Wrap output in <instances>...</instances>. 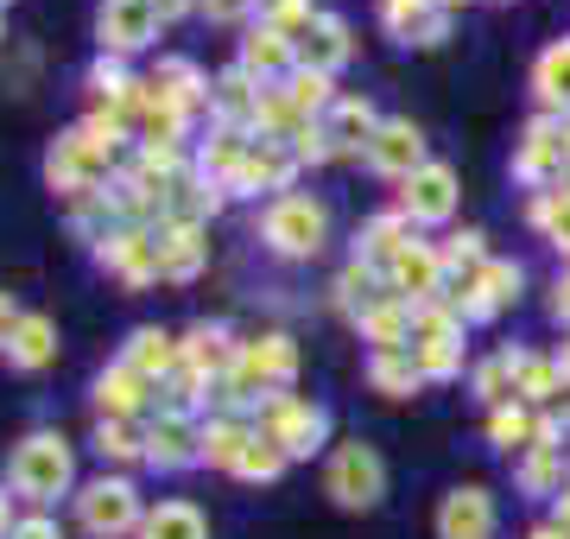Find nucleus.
<instances>
[{
    "label": "nucleus",
    "mask_w": 570,
    "mask_h": 539,
    "mask_svg": "<svg viewBox=\"0 0 570 539\" xmlns=\"http://www.w3.org/2000/svg\"><path fill=\"white\" fill-rule=\"evenodd\" d=\"M261 235L279 261H311V254H324V242H330V209L317 204V197H305V190H285V197H273V209L261 216Z\"/></svg>",
    "instance_id": "nucleus-1"
},
{
    "label": "nucleus",
    "mask_w": 570,
    "mask_h": 539,
    "mask_svg": "<svg viewBox=\"0 0 570 539\" xmlns=\"http://www.w3.org/2000/svg\"><path fill=\"white\" fill-rule=\"evenodd\" d=\"M115 153H121L115 140H102V134L77 127V134H63V140L51 146V159H45V178H51V190H63V197L102 190V178H115Z\"/></svg>",
    "instance_id": "nucleus-2"
},
{
    "label": "nucleus",
    "mask_w": 570,
    "mask_h": 539,
    "mask_svg": "<svg viewBox=\"0 0 570 539\" xmlns=\"http://www.w3.org/2000/svg\"><path fill=\"white\" fill-rule=\"evenodd\" d=\"M70 444H63L58 432H32L13 451V463H7V482H13V496H26V501H51V496H63L70 489Z\"/></svg>",
    "instance_id": "nucleus-3"
},
{
    "label": "nucleus",
    "mask_w": 570,
    "mask_h": 539,
    "mask_svg": "<svg viewBox=\"0 0 570 539\" xmlns=\"http://www.w3.org/2000/svg\"><path fill=\"white\" fill-rule=\"evenodd\" d=\"M254 432H266L285 457H311L330 432V413L311 406V400H298V394H266L254 406Z\"/></svg>",
    "instance_id": "nucleus-4"
},
{
    "label": "nucleus",
    "mask_w": 570,
    "mask_h": 539,
    "mask_svg": "<svg viewBox=\"0 0 570 539\" xmlns=\"http://www.w3.org/2000/svg\"><path fill=\"white\" fill-rule=\"evenodd\" d=\"M77 520L89 527L96 539H121L140 527V496H134V482L121 477H96L89 489L77 496Z\"/></svg>",
    "instance_id": "nucleus-5"
},
{
    "label": "nucleus",
    "mask_w": 570,
    "mask_h": 539,
    "mask_svg": "<svg viewBox=\"0 0 570 539\" xmlns=\"http://www.w3.org/2000/svg\"><path fill=\"white\" fill-rule=\"evenodd\" d=\"M570 153H564V121L558 115H539L527 127V140L513 146V178L520 185H564Z\"/></svg>",
    "instance_id": "nucleus-6"
},
{
    "label": "nucleus",
    "mask_w": 570,
    "mask_h": 539,
    "mask_svg": "<svg viewBox=\"0 0 570 539\" xmlns=\"http://www.w3.org/2000/svg\"><path fill=\"white\" fill-rule=\"evenodd\" d=\"M381 489H387V470H381L374 444H343L330 457V496H336V508H374Z\"/></svg>",
    "instance_id": "nucleus-7"
},
{
    "label": "nucleus",
    "mask_w": 570,
    "mask_h": 539,
    "mask_svg": "<svg viewBox=\"0 0 570 539\" xmlns=\"http://www.w3.org/2000/svg\"><path fill=\"white\" fill-rule=\"evenodd\" d=\"M153 32H159L153 0H102V13H96L102 58H127V51H140V45H153Z\"/></svg>",
    "instance_id": "nucleus-8"
},
{
    "label": "nucleus",
    "mask_w": 570,
    "mask_h": 539,
    "mask_svg": "<svg viewBox=\"0 0 570 539\" xmlns=\"http://www.w3.org/2000/svg\"><path fill=\"white\" fill-rule=\"evenodd\" d=\"M102 267H115L127 280V286H146V280H159V228H140V223H127L115 228L102 248Z\"/></svg>",
    "instance_id": "nucleus-9"
},
{
    "label": "nucleus",
    "mask_w": 570,
    "mask_h": 539,
    "mask_svg": "<svg viewBox=\"0 0 570 539\" xmlns=\"http://www.w3.org/2000/svg\"><path fill=\"white\" fill-rule=\"evenodd\" d=\"M292 166H298V153H292V146L254 134L247 153H242V166H235V178H228V190H285V185H292Z\"/></svg>",
    "instance_id": "nucleus-10"
},
{
    "label": "nucleus",
    "mask_w": 570,
    "mask_h": 539,
    "mask_svg": "<svg viewBox=\"0 0 570 539\" xmlns=\"http://www.w3.org/2000/svg\"><path fill=\"white\" fill-rule=\"evenodd\" d=\"M367 166L381 171V178H412L419 166H431L425 134H419L412 121H381V134L367 140Z\"/></svg>",
    "instance_id": "nucleus-11"
},
{
    "label": "nucleus",
    "mask_w": 570,
    "mask_h": 539,
    "mask_svg": "<svg viewBox=\"0 0 570 539\" xmlns=\"http://www.w3.org/2000/svg\"><path fill=\"white\" fill-rule=\"evenodd\" d=\"M261 102H266V84L261 77H247V70H228V77L209 84V115H216L223 127L254 134V127H261Z\"/></svg>",
    "instance_id": "nucleus-12"
},
{
    "label": "nucleus",
    "mask_w": 570,
    "mask_h": 539,
    "mask_svg": "<svg viewBox=\"0 0 570 539\" xmlns=\"http://www.w3.org/2000/svg\"><path fill=\"white\" fill-rule=\"evenodd\" d=\"M400 209H406L412 223H444L450 209H456V171L450 166H419L400 190Z\"/></svg>",
    "instance_id": "nucleus-13"
},
{
    "label": "nucleus",
    "mask_w": 570,
    "mask_h": 539,
    "mask_svg": "<svg viewBox=\"0 0 570 539\" xmlns=\"http://www.w3.org/2000/svg\"><path fill=\"white\" fill-rule=\"evenodd\" d=\"M494 533V496L489 489H450L438 508V539H489Z\"/></svg>",
    "instance_id": "nucleus-14"
},
{
    "label": "nucleus",
    "mask_w": 570,
    "mask_h": 539,
    "mask_svg": "<svg viewBox=\"0 0 570 539\" xmlns=\"http://www.w3.org/2000/svg\"><path fill=\"white\" fill-rule=\"evenodd\" d=\"M438 286H444V254L425 248V242H412V248L393 261V273H387V292H400L406 305H431Z\"/></svg>",
    "instance_id": "nucleus-15"
},
{
    "label": "nucleus",
    "mask_w": 570,
    "mask_h": 539,
    "mask_svg": "<svg viewBox=\"0 0 570 539\" xmlns=\"http://www.w3.org/2000/svg\"><path fill=\"white\" fill-rule=\"evenodd\" d=\"M146 463L153 470H190V463H204V444L190 432V419L178 413H159L146 425Z\"/></svg>",
    "instance_id": "nucleus-16"
},
{
    "label": "nucleus",
    "mask_w": 570,
    "mask_h": 539,
    "mask_svg": "<svg viewBox=\"0 0 570 539\" xmlns=\"http://www.w3.org/2000/svg\"><path fill=\"white\" fill-rule=\"evenodd\" d=\"M178 350H184V369H197L204 381H228V374H235V362H242V343H235L223 324H197Z\"/></svg>",
    "instance_id": "nucleus-17"
},
{
    "label": "nucleus",
    "mask_w": 570,
    "mask_h": 539,
    "mask_svg": "<svg viewBox=\"0 0 570 539\" xmlns=\"http://www.w3.org/2000/svg\"><path fill=\"white\" fill-rule=\"evenodd\" d=\"M412 312L419 305H406L400 292H387V298H367V312L355 324H362V336L374 350H412Z\"/></svg>",
    "instance_id": "nucleus-18"
},
{
    "label": "nucleus",
    "mask_w": 570,
    "mask_h": 539,
    "mask_svg": "<svg viewBox=\"0 0 570 539\" xmlns=\"http://www.w3.org/2000/svg\"><path fill=\"white\" fill-rule=\"evenodd\" d=\"M292 58H298V45L285 39L279 26H254V32L242 39V70L247 77H261V84L266 77H292V70H298Z\"/></svg>",
    "instance_id": "nucleus-19"
},
{
    "label": "nucleus",
    "mask_w": 570,
    "mask_h": 539,
    "mask_svg": "<svg viewBox=\"0 0 570 539\" xmlns=\"http://www.w3.org/2000/svg\"><path fill=\"white\" fill-rule=\"evenodd\" d=\"M348 51H355V45H348V26L336 20V13H317V20L305 26V32H298V63H305V70H336V63H348Z\"/></svg>",
    "instance_id": "nucleus-20"
},
{
    "label": "nucleus",
    "mask_w": 570,
    "mask_h": 539,
    "mask_svg": "<svg viewBox=\"0 0 570 539\" xmlns=\"http://www.w3.org/2000/svg\"><path fill=\"white\" fill-rule=\"evenodd\" d=\"M146 394H153V381L134 374L127 362H115L108 374H96V413L102 419H134L146 406Z\"/></svg>",
    "instance_id": "nucleus-21"
},
{
    "label": "nucleus",
    "mask_w": 570,
    "mask_h": 539,
    "mask_svg": "<svg viewBox=\"0 0 570 539\" xmlns=\"http://www.w3.org/2000/svg\"><path fill=\"white\" fill-rule=\"evenodd\" d=\"M204 261H209L204 228H184V223H165L159 228V280H190Z\"/></svg>",
    "instance_id": "nucleus-22"
},
{
    "label": "nucleus",
    "mask_w": 570,
    "mask_h": 539,
    "mask_svg": "<svg viewBox=\"0 0 570 539\" xmlns=\"http://www.w3.org/2000/svg\"><path fill=\"white\" fill-rule=\"evenodd\" d=\"M121 362H127L134 374H146L153 388H159L165 374H171V369L184 362V350H178V343H171V336L159 331V324H146V331H134V336H127V355H121Z\"/></svg>",
    "instance_id": "nucleus-23"
},
{
    "label": "nucleus",
    "mask_w": 570,
    "mask_h": 539,
    "mask_svg": "<svg viewBox=\"0 0 570 539\" xmlns=\"http://www.w3.org/2000/svg\"><path fill=\"white\" fill-rule=\"evenodd\" d=\"M228 190L209 185V178H178V185L165 190V223H184V228H204V216L223 209Z\"/></svg>",
    "instance_id": "nucleus-24"
},
{
    "label": "nucleus",
    "mask_w": 570,
    "mask_h": 539,
    "mask_svg": "<svg viewBox=\"0 0 570 539\" xmlns=\"http://www.w3.org/2000/svg\"><path fill=\"white\" fill-rule=\"evenodd\" d=\"M146 84L159 89V102H171L178 115H190L197 102H209V84L197 77V63H190V58H165L159 70L146 77Z\"/></svg>",
    "instance_id": "nucleus-25"
},
{
    "label": "nucleus",
    "mask_w": 570,
    "mask_h": 539,
    "mask_svg": "<svg viewBox=\"0 0 570 539\" xmlns=\"http://www.w3.org/2000/svg\"><path fill=\"white\" fill-rule=\"evenodd\" d=\"M51 355H58V324H51L45 312H26L20 331H13V343H7V362L32 374V369H45Z\"/></svg>",
    "instance_id": "nucleus-26"
},
{
    "label": "nucleus",
    "mask_w": 570,
    "mask_h": 539,
    "mask_svg": "<svg viewBox=\"0 0 570 539\" xmlns=\"http://www.w3.org/2000/svg\"><path fill=\"white\" fill-rule=\"evenodd\" d=\"M247 438H254V425L235 413H216L209 425H197V444H204V463H216V470H235L247 451Z\"/></svg>",
    "instance_id": "nucleus-27"
},
{
    "label": "nucleus",
    "mask_w": 570,
    "mask_h": 539,
    "mask_svg": "<svg viewBox=\"0 0 570 539\" xmlns=\"http://www.w3.org/2000/svg\"><path fill=\"white\" fill-rule=\"evenodd\" d=\"M532 89H539V102H546L558 121H570V39H558L546 58L532 63Z\"/></svg>",
    "instance_id": "nucleus-28"
},
{
    "label": "nucleus",
    "mask_w": 570,
    "mask_h": 539,
    "mask_svg": "<svg viewBox=\"0 0 570 539\" xmlns=\"http://www.w3.org/2000/svg\"><path fill=\"white\" fill-rule=\"evenodd\" d=\"M367 381H374L387 400H406V394L425 388V374H419L412 350H374V355H367Z\"/></svg>",
    "instance_id": "nucleus-29"
},
{
    "label": "nucleus",
    "mask_w": 570,
    "mask_h": 539,
    "mask_svg": "<svg viewBox=\"0 0 570 539\" xmlns=\"http://www.w3.org/2000/svg\"><path fill=\"white\" fill-rule=\"evenodd\" d=\"M330 140H336V153H355V146H367L374 134H381V121H374V102H362V96H343V102L330 108Z\"/></svg>",
    "instance_id": "nucleus-30"
},
{
    "label": "nucleus",
    "mask_w": 570,
    "mask_h": 539,
    "mask_svg": "<svg viewBox=\"0 0 570 539\" xmlns=\"http://www.w3.org/2000/svg\"><path fill=\"white\" fill-rule=\"evenodd\" d=\"M140 539H209V520L197 514L190 501H159V508L140 520Z\"/></svg>",
    "instance_id": "nucleus-31"
},
{
    "label": "nucleus",
    "mask_w": 570,
    "mask_h": 539,
    "mask_svg": "<svg viewBox=\"0 0 570 539\" xmlns=\"http://www.w3.org/2000/svg\"><path fill=\"white\" fill-rule=\"evenodd\" d=\"M508 355H513V400H532V406H539V400H551V388L564 381L558 362H546V355H527V350H508Z\"/></svg>",
    "instance_id": "nucleus-32"
},
{
    "label": "nucleus",
    "mask_w": 570,
    "mask_h": 539,
    "mask_svg": "<svg viewBox=\"0 0 570 539\" xmlns=\"http://www.w3.org/2000/svg\"><path fill=\"white\" fill-rule=\"evenodd\" d=\"M285 96H292V108H298L305 121H311V115H324V108H336V96H330V77H324V70H305V63L285 77Z\"/></svg>",
    "instance_id": "nucleus-33"
},
{
    "label": "nucleus",
    "mask_w": 570,
    "mask_h": 539,
    "mask_svg": "<svg viewBox=\"0 0 570 539\" xmlns=\"http://www.w3.org/2000/svg\"><path fill=\"white\" fill-rule=\"evenodd\" d=\"M532 425H539V419H532L520 400H508V406H494V413H489V438L501 444V451H527V444H532Z\"/></svg>",
    "instance_id": "nucleus-34"
},
{
    "label": "nucleus",
    "mask_w": 570,
    "mask_h": 539,
    "mask_svg": "<svg viewBox=\"0 0 570 539\" xmlns=\"http://www.w3.org/2000/svg\"><path fill=\"white\" fill-rule=\"evenodd\" d=\"M96 451L115 457V463H134V457H146V432L134 419H102L96 425Z\"/></svg>",
    "instance_id": "nucleus-35"
},
{
    "label": "nucleus",
    "mask_w": 570,
    "mask_h": 539,
    "mask_svg": "<svg viewBox=\"0 0 570 539\" xmlns=\"http://www.w3.org/2000/svg\"><path fill=\"white\" fill-rule=\"evenodd\" d=\"M520 489L527 496H564V451H527V463H520Z\"/></svg>",
    "instance_id": "nucleus-36"
},
{
    "label": "nucleus",
    "mask_w": 570,
    "mask_h": 539,
    "mask_svg": "<svg viewBox=\"0 0 570 539\" xmlns=\"http://www.w3.org/2000/svg\"><path fill=\"white\" fill-rule=\"evenodd\" d=\"M285 463H292V457H285L266 432H254V438H247V451H242V463H235V477H247V482H273V477L285 470Z\"/></svg>",
    "instance_id": "nucleus-37"
},
{
    "label": "nucleus",
    "mask_w": 570,
    "mask_h": 539,
    "mask_svg": "<svg viewBox=\"0 0 570 539\" xmlns=\"http://www.w3.org/2000/svg\"><path fill=\"white\" fill-rule=\"evenodd\" d=\"M475 394L489 400V413L513 400V355H508V350L494 355V362H482V369H475Z\"/></svg>",
    "instance_id": "nucleus-38"
},
{
    "label": "nucleus",
    "mask_w": 570,
    "mask_h": 539,
    "mask_svg": "<svg viewBox=\"0 0 570 539\" xmlns=\"http://www.w3.org/2000/svg\"><path fill=\"white\" fill-rule=\"evenodd\" d=\"M311 20H317V13H311V0H273V7H266V26H279L285 39H298Z\"/></svg>",
    "instance_id": "nucleus-39"
},
{
    "label": "nucleus",
    "mask_w": 570,
    "mask_h": 539,
    "mask_svg": "<svg viewBox=\"0 0 570 539\" xmlns=\"http://www.w3.org/2000/svg\"><path fill=\"white\" fill-rule=\"evenodd\" d=\"M438 254H444V273H450V267H482V228L450 235V248H438Z\"/></svg>",
    "instance_id": "nucleus-40"
},
{
    "label": "nucleus",
    "mask_w": 570,
    "mask_h": 539,
    "mask_svg": "<svg viewBox=\"0 0 570 539\" xmlns=\"http://www.w3.org/2000/svg\"><path fill=\"white\" fill-rule=\"evenodd\" d=\"M197 7H204L209 20H247V13H254L261 0H197Z\"/></svg>",
    "instance_id": "nucleus-41"
},
{
    "label": "nucleus",
    "mask_w": 570,
    "mask_h": 539,
    "mask_svg": "<svg viewBox=\"0 0 570 539\" xmlns=\"http://www.w3.org/2000/svg\"><path fill=\"white\" fill-rule=\"evenodd\" d=\"M7 539H63V527H58V520H45V514H32V520H20Z\"/></svg>",
    "instance_id": "nucleus-42"
},
{
    "label": "nucleus",
    "mask_w": 570,
    "mask_h": 539,
    "mask_svg": "<svg viewBox=\"0 0 570 539\" xmlns=\"http://www.w3.org/2000/svg\"><path fill=\"white\" fill-rule=\"evenodd\" d=\"M13 331H20V305H13V292H0V350L13 343Z\"/></svg>",
    "instance_id": "nucleus-43"
},
{
    "label": "nucleus",
    "mask_w": 570,
    "mask_h": 539,
    "mask_svg": "<svg viewBox=\"0 0 570 539\" xmlns=\"http://www.w3.org/2000/svg\"><path fill=\"white\" fill-rule=\"evenodd\" d=\"M190 7H197V0H153V13H159V26H165V20H184Z\"/></svg>",
    "instance_id": "nucleus-44"
},
{
    "label": "nucleus",
    "mask_w": 570,
    "mask_h": 539,
    "mask_svg": "<svg viewBox=\"0 0 570 539\" xmlns=\"http://www.w3.org/2000/svg\"><path fill=\"white\" fill-rule=\"evenodd\" d=\"M551 312H558V317L570 324V280H558V298H551Z\"/></svg>",
    "instance_id": "nucleus-45"
},
{
    "label": "nucleus",
    "mask_w": 570,
    "mask_h": 539,
    "mask_svg": "<svg viewBox=\"0 0 570 539\" xmlns=\"http://www.w3.org/2000/svg\"><path fill=\"white\" fill-rule=\"evenodd\" d=\"M551 527H558V533H570V489L558 496V520H551Z\"/></svg>",
    "instance_id": "nucleus-46"
},
{
    "label": "nucleus",
    "mask_w": 570,
    "mask_h": 539,
    "mask_svg": "<svg viewBox=\"0 0 570 539\" xmlns=\"http://www.w3.org/2000/svg\"><path fill=\"white\" fill-rule=\"evenodd\" d=\"M13 533V520H7V496H0V539Z\"/></svg>",
    "instance_id": "nucleus-47"
},
{
    "label": "nucleus",
    "mask_w": 570,
    "mask_h": 539,
    "mask_svg": "<svg viewBox=\"0 0 570 539\" xmlns=\"http://www.w3.org/2000/svg\"><path fill=\"white\" fill-rule=\"evenodd\" d=\"M532 539H570V533H558V527H539V533H532Z\"/></svg>",
    "instance_id": "nucleus-48"
},
{
    "label": "nucleus",
    "mask_w": 570,
    "mask_h": 539,
    "mask_svg": "<svg viewBox=\"0 0 570 539\" xmlns=\"http://www.w3.org/2000/svg\"><path fill=\"white\" fill-rule=\"evenodd\" d=\"M438 7H444V13H456V7H463V0H438Z\"/></svg>",
    "instance_id": "nucleus-49"
},
{
    "label": "nucleus",
    "mask_w": 570,
    "mask_h": 539,
    "mask_svg": "<svg viewBox=\"0 0 570 539\" xmlns=\"http://www.w3.org/2000/svg\"><path fill=\"white\" fill-rule=\"evenodd\" d=\"M564 153H570V121H564Z\"/></svg>",
    "instance_id": "nucleus-50"
}]
</instances>
